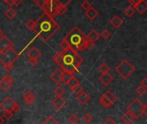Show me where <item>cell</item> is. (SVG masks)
I'll return each mask as SVG.
<instances>
[{"label": "cell", "instance_id": "1", "mask_svg": "<svg viewBox=\"0 0 147 124\" xmlns=\"http://www.w3.org/2000/svg\"><path fill=\"white\" fill-rule=\"evenodd\" d=\"M59 28L60 26L54 20V17L44 12L38 20L35 21L34 32L36 33L43 41H47L59 29Z\"/></svg>", "mask_w": 147, "mask_h": 124}, {"label": "cell", "instance_id": "2", "mask_svg": "<svg viewBox=\"0 0 147 124\" xmlns=\"http://www.w3.org/2000/svg\"><path fill=\"white\" fill-rule=\"evenodd\" d=\"M64 39H65L69 43L70 48L76 53L83 52L85 49L87 38L78 27H73L64 37Z\"/></svg>", "mask_w": 147, "mask_h": 124}, {"label": "cell", "instance_id": "3", "mask_svg": "<svg viewBox=\"0 0 147 124\" xmlns=\"http://www.w3.org/2000/svg\"><path fill=\"white\" fill-rule=\"evenodd\" d=\"M76 52L71 50V48L64 52V57L63 60L61 62V65L59 68H61L63 71L68 72L70 73H74L77 69H78V66L76 64L74 60V55Z\"/></svg>", "mask_w": 147, "mask_h": 124}, {"label": "cell", "instance_id": "4", "mask_svg": "<svg viewBox=\"0 0 147 124\" xmlns=\"http://www.w3.org/2000/svg\"><path fill=\"white\" fill-rule=\"evenodd\" d=\"M127 111L130 112L135 119L140 118L143 115H147V105L140 98H134L127 107Z\"/></svg>", "mask_w": 147, "mask_h": 124}, {"label": "cell", "instance_id": "5", "mask_svg": "<svg viewBox=\"0 0 147 124\" xmlns=\"http://www.w3.org/2000/svg\"><path fill=\"white\" fill-rule=\"evenodd\" d=\"M115 71L122 79H127L134 73L135 67L127 60H123L120 64L116 66Z\"/></svg>", "mask_w": 147, "mask_h": 124}, {"label": "cell", "instance_id": "6", "mask_svg": "<svg viewBox=\"0 0 147 124\" xmlns=\"http://www.w3.org/2000/svg\"><path fill=\"white\" fill-rule=\"evenodd\" d=\"M19 58V54L14 50L13 47H9L3 51H0V62L4 63H14Z\"/></svg>", "mask_w": 147, "mask_h": 124}, {"label": "cell", "instance_id": "7", "mask_svg": "<svg viewBox=\"0 0 147 124\" xmlns=\"http://www.w3.org/2000/svg\"><path fill=\"white\" fill-rule=\"evenodd\" d=\"M13 85V79L11 78V76L9 75H5L1 80H0V88L4 91H9L11 86Z\"/></svg>", "mask_w": 147, "mask_h": 124}, {"label": "cell", "instance_id": "8", "mask_svg": "<svg viewBox=\"0 0 147 124\" xmlns=\"http://www.w3.org/2000/svg\"><path fill=\"white\" fill-rule=\"evenodd\" d=\"M15 104H16V102L12 99V98L7 97V98L0 104V107L2 108L3 110H11V111H12ZM12 112H13V111H12Z\"/></svg>", "mask_w": 147, "mask_h": 124}, {"label": "cell", "instance_id": "9", "mask_svg": "<svg viewBox=\"0 0 147 124\" xmlns=\"http://www.w3.org/2000/svg\"><path fill=\"white\" fill-rule=\"evenodd\" d=\"M9 47H14V43L3 35L0 37V51H3Z\"/></svg>", "mask_w": 147, "mask_h": 124}, {"label": "cell", "instance_id": "10", "mask_svg": "<svg viewBox=\"0 0 147 124\" xmlns=\"http://www.w3.org/2000/svg\"><path fill=\"white\" fill-rule=\"evenodd\" d=\"M99 81L104 86H108V85H109L114 81V77L109 72L108 73H102L99 76Z\"/></svg>", "mask_w": 147, "mask_h": 124}, {"label": "cell", "instance_id": "11", "mask_svg": "<svg viewBox=\"0 0 147 124\" xmlns=\"http://www.w3.org/2000/svg\"><path fill=\"white\" fill-rule=\"evenodd\" d=\"M77 99H78V101L82 105H85V104H87L89 103V101L90 100V95H89L86 91H84L83 90L79 94L77 95Z\"/></svg>", "mask_w": 147, "mask_h": 124}, {"label": "cell", "instance_id": "12", "mask_svg": "<svg viewBox=\"0 0 147 124\" xmlns=\"http://www.w3.org/2000/svg\"><path fill=\"white\" fill-rule=\"evenodd\" d=\"M34 99H35V95H34V93L32 91L27 90L24 92V94H23V100H24V102L28 105H31L34 103Z\"/></svg>", "mask_w": 147, "mask_h": 124}, {"label": "cell", "instance_id": "13", "mask_svg": "<svg viewBox=\"0 0 147 124\" xmlns=\"http://www.w3.org/2000/svg\"><path fill=\"white\" fill-rule=\"evenodd\" d=\"M61 75H62V69L57 68L53 71V73H51L50 78L55 84L59 85L61 83Z\"/></svg>", "mask_w": 147, "mask_h": 124}, {"label": "cell", "instance_id": "14", "mask_svg": "<svg viewBox=\"0 0 147 124\" xmlns=\"http://www.w3.org/2000/svg\"><path fill=\"white\" fill-rule=\"evenodd\" d=\"M51 104L58 110H61L65 104V101L62 98V97H56L55 98H53L51 102Z\"/></svg>", "mask_w": 147, "mask_h": 124}, {"label": "cell", "instance_id": "15", "mask_svg": "<svg viewBox=\"0 0 147 124\" xmlns=\"http://www.w3.org/2000/svg\"><path fill=\"white\" fill-rule=\"evenodd\" d=\"M27 56L28 58H35V59H39L41 56V52L36 47H32L31 48H29L27 52Z\"/></svg>", "mask_w": 147, "mask_h": 124}, {"label": "cell", "instance_id": "16", "mask_svg": "<svg viewBox=\"0 0 147 124\" xmlns=\"http://www.w3.org/2000/svg\"><path fill=\"white\" fill-rule=\"evenodd\" d=\"M123 23V20L118 16L115 15L111 19H110V24L115 28H119Z\"/></svg>", "mask_w": 147, "mask_h": 124}, {"label": "cell", "instance_id": "17", "mask_svg": "<svg viewBox=\"0 0 147 124\" xmlns=\"http://www.w3.org/2000/svg\"><path fill=\"white\" fill-rule=\"evenodd\" d=\"M85 16L91 21L95 20L96 18V16H98V11L94 8V7H90L89 9H87L85 11Z\"/></svg>", "mask_w": 147, "mask_h": 124}, {"label": "cell", "instance_id": "18", "mask_svg": "<svg viewBox=\"0 0 147 124\" xmlns=\"http://www.w3.org/2000/svg\"><path fill=\"white\" fill-rule=\"evenodd\" d=\"M63 57H64V52L63 51H58L55 54H53V60L55 62V64H57L59 66H60L61 62L63 60Z\"/></svg>", "mask_w": 147, "mask_h": 124}, {"label": "cell", "instance_id": "19", "mask_svg": "<svg viewBox=\"0 0 147 124\" xmlns=\"http://www.w3.org/2000/svg\"><path fill=\"white\" fill-rule=\"evenodd\" d=\"M134 8L136 9V10H137L140 15L144 14V13L147 10L146 1V0H142V1H141L140 3H138Z\"/></svg>", "mask_w": 147, "mask_h": 124}, {"label": "cell", "instance_id": "20", "mask_svg": "<svg viewBox=\"0 0 147 124\" xmlns=\"http://www.w3.org/2000/svg\"><path fill=\"white\" fill-rule=\"evenodd\" d=\"M86 38H87V40L95 42V41H96L100 38V34H99L96 29H92V30L87 35Z\"/></svg>", "mask_w": 147, "mask_h": 124}, {"label": "cell", "instance_id": "21", "mask_svg": "<svg viewBox=\"0 0 147 124\" xmlns=\"http://www.w3.org/2000/svg\"><path fill=\"white\" fill-rule=\"evenodd\" d=\"M121 120L123 121V123L127 124L132 123L134 120H135V117L128 111H127L126 113H124L121 117Z\"/></svg>", "mask_w": 147, "mask_h": 124}, {"label": "cell", "instance_id": "22", "mask_svg": "<svg viewBox=\"0 0 147 124\" xmlns=\"http://www.w3.org/2000/svg\"><path fill=\"white\" fill-rule=\"evenodd\" d=\"M100 104L103 106V107H105V108H109V107H111L112 105H113V102H111L104 94L100 98Z\"/></svg>", "mask_w": 147, "mask_h": 124}, {"label": "cell", "instance_id": "23", "mask_svg": "<svg viewBox=\"0 0 147 124\" xmlns=\"http://www.w3.org/2000/svg\"><path fill=\"white\" fill-rule=\"evenodd\" d=\"M4 15H5V16H6L8 19H9V20H12V19H14V18L16 16L17 13H16V10H15L13 8L9 7V8H8V9L5 10V12H4Z\"/></svg>", "mask_w": 147, "mask_h": 124}, {"label": "cell", "instance_id": "24", "mask_svg": "<svg viewBox=\"0 0 147 124\" xmlns=\"http://www.w3.org/2000/svg\"><path fill=\"white\" fill-rule=\"evenodd\" d=\"M135 9H134V8L133 7V6H127V8H125V9L123 10V13H124V15L127 16V17H128V18H130V17H132V16H134V15H135Z\"/></svg>", "mask_w": 147, "mask_h": 124}, {"label": "cell", "instance_id": "25", "mask_svg": "<svg viewBox=\"0 0 147 124\" xmlns=\"http://www.w3.org/2000/svg\"><path fill=\"white\" fill-rule=\"evenodd\" d=\"M73 76L72 73H70L68 72H65V71H63L62 70V75H61V82L66 84L67 81Z\"/></svg>", "mask_w": 147, "mask_h": 124}, {"label": "cell", "instance_id": "26", "mask_svg": "<svg viewBox=\"0 0 147 124\" xmlns=\"http://www.w3.org/2000/svg\"><path fill=\"white\" fill-rule=\"evenodd\" d=\"M66 10H67V8H66L64 4L60 3V4L57 7V9H56V13H57V15L63 16V15L66 12Z\"/></svg>", "mask_w": 147, "mask_h": 124}, {"label": "cell", "instance_id": "27", "mask_svg": "<svg viewBox=\"0 0 147 124\" xmlns=\"http://www.w3.org/2000/svg\"><path fill=\"white\" fill-rule=\"evenodd\" d=\"M78 84H79V81L77 79V78L76 77H74V76H72L68 81H67V83H66V85L71 89L73 86H75L76 85H78Z\"/></svg>", "mask_w": 147, "mask_h": 124}, {"label": "cell", "instance_id": "28", "mask_svg": "<svg viewBox=\"0 0 147 124\" xmlns=\"http://www.w3.org/2000/svg\"><path fill=\"white\" fill-rule=\"evenodd\" d=\"M104 95L111 101V102H113V104L114 103H115L116 101H117V98H116V96L115 95H114L109 90H108V91H106L105 92H104Z\"/></svg>", "mask_w": 147, "mask_h": 124}, {"label": "cell", "instance_id": "29", "mask_svg": "<svg viewBox=\"0 0 147 124\" xmlns=\"http://www.w3.org/2000/svg\"><path fill=\"white\" fill-rule=\"evenodd\" d=\"M13 116H14V112H12L11 110H3V118L4 120L9 121V120H10V119L13 117Z\"/></svg>", "mask_w": 147, "mask_h": 124}, {"label": "cell", "instance_id": "30", "mask_svg": "<svg viewBox=\"0 0 147 124\" xmlns=\"http://www.w3.org/2000/svg\"><path fill=\"white\" fill-rule=\"evenodd\" d=\"M65 93V89H64L62 86H60V85L57 86V87L54 89V94L56 95V97H62Z\"/></svg>", "mask_w": 147, "mask_h": 124}, {"label": "cell", "instance_id": "31", "mask_svg": "<svg viewBox=\"0 0 147 124\" xmlns=\"http://www.w3.org/2000/svg\"><path fill=\"white\" fill-rule=\"evenodd\" d=\"M59 46H60V47H61V49H62L61 51H63V52H65V51H66V50L70 49L69 43H68V42H67V41H66L65 39H64V38H63V40L61 41V42H60Z\"/></svg>", "mask_w": 147, "mask_h": 124}, {"label": "cell", "instance_id": "32", "mask_svg": "<svg viewBox=\"0 0 147 124\" xmlns=\"http://www.w3.org/2000/svg\"><path fill=\"white\" fill-rule=\"evenodd\" d=\"M42 123L44 124H58L59 123V122L53 117H47L43 122H42Z\"/></svg>", "mask_w": 147, "mask_h": 124}, {"label": "cell", "instance_id": "33", "mask_svg": "<svg viewBox=\"0 0 147 124\" xmlns=\"http://www.w3.org/2000/svg\"><path fill=\"white\" fill-rule=\"evenodd\" d=\"M74 60H75L76 64L78 66V67H79V66L82 65V63L84 62L83 57H82L80 54H78V53H76V54H75V55H74Z\"/></svg>", "mask_w": 147, "mask_h": 124}, {"label": "cell", "instance_id": "34", "mask_svg": "<svg viewBox=\"0 0 147 124\" xmlns=\"http://www.w3.org/2000/svg\"><path fill=\"white\" fill-rule=\"evenodd\" d=\"M98 70L102 73H108V72H109V70H110V67L106 64V63H102L101 65H100V66L98 67Z\"/></svg>", "mask_w": 147, "mask_h": 124}, {"label": "cell", "instance_id": "35", "mask_svg": "<svg viewBox=\"0 0 147 124\" xmlns=\"http://www.w3.org/2000/svg\"><path fill=\"white\" fill-rule=\"evenodd\" d=\"M79 122V118L77 115L75 114H72L69 117H68V123L71 124H76Z\"/></svg>", "mask_w": 147, "mask_h": 124}, {"label": "cell", "instance_id": "36", "mask_svg": "<svg viewBox=\"0 0 147 124\" xmlns=\"http://www.w3.org/2000/svg\"><path fill=\"white\" fill-rule=\"evenodd\" d=\"M146 89L147 87H145V86H143V85H140L139 87H137V89H136V93H137L139 96H143V95L146 94Z\"/></svg>", "mask_w": 147, "mask_h": 124}, {"label": "cell", "instance_id": "37", "mask_svg": "<svg viewBox=\"0 0 147 124\" xmlns=\"http://www.w3.org/2000/svg\"><path fill=\"white\" fill-rule=\"evenodd\" d=\"M26 27L28 28H29L30 30H32V31H34V26H35V21L34 20H33V19H30V20H28L27 22H26Z\"/></svg>", "mask_w": 147, "mask_h": 124}, {"label": "cell", "instance_id": "38", "mask_svg": "<svg viewBox=\"0 0 147 124\" xmlns=\"http://www.w3.org/2000/svg\"><path fill=\"white\" fill-rule=\"evenodd\" d=\"M71 91H72V92H73L75 95H78V94H79V93L83 91V87H82L79 84H78V85H76L75 86H73V87L71 88Z\"/></svg>", "mask_w": 147, "mask_h": 124}, {"label": "cell", "instance_id": "39", "mask_svg": "<svg viewBox=\"0 0 147 124\" xmlns=\"http://www.w3.org/2000/svg\"><path fill=\"white\" fill-rule=\"evenodd\" d=\"M100 36H102V38L103 40H108L110 36H111V33L108 30V29H104L102 30V32L100 34Z\"/></svg>", "mask_w": 147, "mask_h": 124}, {"label": "cell", "instance_id": "40", "mask_svg": "<svg viewBox=\"0 0 147 124\" xmlns=\"http://www.w3.org/2000/svg\"><path fill=\"white\" fill-rule=\"evenodd\" d=\"M92 119H93V117H92V116L90 113H86V114H84L83 116V121L85 123H90L92 121Z\"/></svg>", "mask_w": 147, "mask_h": 124}, {"label": "cell", "instance_id": "41", "mask_svg": "<svg viewBox=\"0 0 147 124\" xmlns=\"http://www.w3.org/2000/svg\"><path fill=\"white\" fill-rule=\"evenodd\" d=\"M91 6H92V5H91V3H90L88 0L84 1V2L81 3V7H82V8H83V9H84L85 11H86L87 9H89Z\"/></svg>", "mask_w": 147, "mask_h": 124}, {"label": "cell", "instance_id": "42", "mask_svg": "<svg viewBox=\"0 0 147 124\" xmlns=\"http://www.w3.org/2000/svg\"><path fill=\"white\" fill-rule=\"evenodd\" d=\"M3 66L4 70L7 72H11L14 68L13 63H4V64H3Z\"/></svg>", "mask_w": 147, "mask_h": 124}, {"label": "cell", "instance_id": "43", "mask_svg": "<svg viewBox=\"0 0 147 124\" xmlns=\"http://www.w3.org/2000/svg\"><path fill=\"white\" fill-rule=\"evenodd\" d=\"M28 65L31 66H35L38 63H39V59H35V58H28Z\"/></svg>", "mask_w": 147, "mask_h": 124}, {"label": "cell", "instance_id": "44", "mask_svg": "<svg viewBox=\"0 0 147 124\" xmlns=\"http://www.w3.org/2000/svg\"><path fill=\"white\" fill-rule=\"evenodd\" d=\"M94 47H95V42H93L91 41H89V40L86 41V43H85V48L86 49L91 50V49L94 48Z\"/></svg>", "mask_w": 147, "mask_h": 124}, {"label": "cell", "instance_id": "45", "mask_svg": "<svg viewBox=\"0 0 147 124\" xmlns=\"http://www.w3.org/2000/svg\"><path fill=\"white\" fill-rule=\"evenodd\" d=\"M103 123L104 124H115L116 123V122L111 117H108L104 122H103Z\"/></svg>", "mask_w": 147, "mask_h": 124}, {"label": "cell", "instance_id": "46", "mask_svg": "<svg viewBox=\"0 0 147 124\" xmlns=\"http://www.w3.org/2000/svg\"><path fill=\"white\" fill-rule=\"evenodd\" d=\"M142 0H128V3L131 4V6H133L134 8L138 4V3H140V2H141Z\"/></svg>", "mask_w": 147, "mask_h": 124}, {"label": "cell", "instance_id": "47", "mask_svg": "<svg viewBox=\"0 0 147 124\" xmlns=\"http://www.w3.org/2000/svg\"><path fill=\"white\" fill-rule=\"evenodd\" d=\"M22 0H11L12 4H14L16 6H19L22 3Z\"/></svg>", "mask_w": 147, "mask_h": 124}, {"label": "cell", "instance_id": "48", "mask_svg": "<svg viewBox=\"0 0 147 124\" xmlns=\"http://www.w3.org/2000/svg\"><path fill=\"white\" fill-rule=\"evenodd\" d=\"M140 85H143V86H145V87H147V78H144V79L141 80Z\"/></svg>", "mask_w": 147, "mask_h": 124}, {"label": "cell", "instance_id": "49", "mask_svg": "<svg viewBox=\"0 0 147 124\" xmlns=\"http://www.w3.org/2000/svg\"><path fill=\"white\" fill-rule=\"evenodd\" d=\"M34 1H35L40 7H41V5L43 4V3L45 2V0H34Z\"/></svg>", "mask_w": 147, "mask_h": 124}, {"label": "cell", "instance_id": "50", "mask_svg": "<svg viewBox=\"0 0 147 124\" xmlns=\"http://www.w3.org/2000/svg\"><path fill=\"white\" fill-rule=\"evenodd\" d=\"M3 1H4L7 4H9V6H11L12 5V3H11V0H3Z\"/></svg>", "mask_w": 147, "mask_h": 124}, {"label": "cell", "instance_id": "51", "mask_svg": "<svg viewBox=\"0 0 147 124\" xmlns=\"http://www.w3.org/2000/svg\"><path fill=\"white\" fill-rule=\"evenodd\" d=\"M4 123V119L3 118V117H0V124L3 123Z\"/></svg>", "mask_w": 147, "mask_h": 124}, {"label": "cell", "instance_id": "52", "mask_svg": "<svg viewBox=\"0 0 147 124\" xmlns=\"http://www.w3.org/2000/svg\"><path fill=\"white\" fill-rule=\"evenodd\" d=\"M3 30L0 28V37H1V36H3Z\"/></svg>", "mask_w": 147, "mask_h": 124}, {"label": "cell", "instance_id": "53", "mask_svg": "<svg viewBox=\"0 0 147 124\" xmlns=\"http://www.w3.org/2000/svg\"><path fill=\"white\" fill-rule=\"evenodd\" d=\"M2 111H3V110H2V108L0 107V114H1V112H2Z\"/></svg>", "mask_w": 147, "mask_h": 124}]
</instances>
